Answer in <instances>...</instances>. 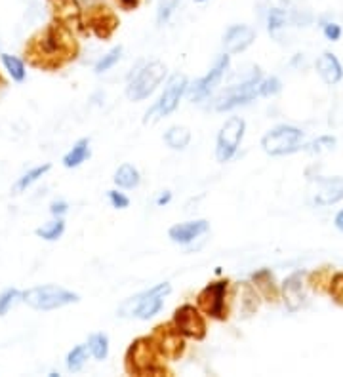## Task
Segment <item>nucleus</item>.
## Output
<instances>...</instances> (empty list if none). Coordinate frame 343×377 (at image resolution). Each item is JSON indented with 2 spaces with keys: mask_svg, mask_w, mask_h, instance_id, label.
Masks as SVG:
<instances>
[{
  "mask_svg": "<svg viewBox=\"0 0 343 377\" xmlns=\"http://www.w3.org/2000/svg\"><path fill=\"white\" fill-rule=\"evenodd\" d=\"M79 56L73 29L62 21H52L33 35L25 44V59L31 67L42 71H57Z\"/></svg>",
  "mask_w": 343,
  "mask_h": 377,
  "instance_id": "f257e3e1",
  "label": "nucleus"
},
{
  "mask_svg": "<svg viewBox=\"0 0 343 377\" xmlns=\"http://www.w3.org/2000/svg\"><path fill=\"white\" fill-rule=\"evenodd\" d=\"M158 359H161V352L156 351L151 337H137L136 341H132V345L126 351V373L137 377L166 376L168 370Z\"/></svg>",
  "mask_w": 343,
  "mask_h": 377,
  "instance_id": "f03ea898",
  "label": "nucleus"
},
{
  "mask_svg": "<svg viewBox=\"0 0 343 377\" xmlns=\"http://www.w3.org/2000/svg\"><path fill=\"white\" fill-rule=\"evenodd\" d=\"M172 292L168 282L156 284L153 288L145 289L141 294L126 299L119 309V316L122 318H139V321H149L155 314L163 311L164 297Z\"/></svg>",
  "mask_w": 343,
  "mask_h": 377,
  "instance_id": "7ed1b4c3",
  "label": "nucleus"
},
{
  "mask_svg": "<svg viewBox=\"0 0 343 377\" xmlns=\"http://www.w3.org/2000/svg\"><path fill=\"white\" fill-rule=\"evenodd\" d=\"M21 301L27 303L29 307L37 309V311H54V309L79 303L81 297L67 288H62L56 284H46V286H35V288L23 292Z\"/></svg>",
  "mask_w": 343,
  "mask_h": 377,
  "instance_id": "20e7f679",
  "label": "nucleus"
},
{
  "mask_svg": "<svg viewBox=\"0 0 343 377\" xmlns=\"http://www.w3.org/2000/svg\"><path fill=\"white\" fill-rule=\"evenodd\" d=\"M166 76V65L163 61L144 63L136 73L130 76V82L126 86V95L130 101H141L149 97L156 90V86L164 80Z\"/></svg>",
  "mask_w": 343,
  "mask_h": 377,
  "instance_id": "39448f33",
  "label": "nucleus"
},
{
  "mask_svg": "<svg viewBox=\"0 0 343 377\" xmlns=\"http://www.w3.org/2000/svg\"><path fill=\"white\" fill-rule=\"evenodd\" d=\"M303 132L296 126L281 124L262 138V149L271 157H284L303 149Z\"/></svg>",
  "mask_w": 343,
  "mask_h": 377,
  "instance_id": "423d86ee",
  "label": "nucleus"
},
{
  "mask_svg": "<svg viewBox=\"0 0 343 377\" xmlns=\"http://www.w3.org/2000/svg\"><path fill=\"white\" fill-rule=\"evenodd\" d=\"M246 132V122L240 116H231L227 120L218 133L216 141V158L218 162H229L238 151V145L243 141Z\"/></svg>",
  "mask_w": 343,
  "mask_h": 377,
  "instance_id": "0eeeda50",
  "label": "nucleus"
},
{
  "mask_svg": "<svg viewBox=\"0 0 343 377\" xmlns=\"http://www.w3.org/2000/svg\"><path fill=\"white\" fill-rule=\"evenodd\" d=\"M189 84H187V76L185 75H172L166 82V86H164V92L161 95V100L156 101L155 105L145 113V122L156 114V119H161V116H168L178 109L180 105V100L183 97V94L187 92Z\"/></svg>",
  "mask_w": 343,
  "mask_h": 377,
  "instance_id": "6e6552de",
  "label": "nucleus"
},
{
  "mask_svg": "<svg viewBox=\"0 0 343 377\" xmlns=\"http://www.w3.org/2000/svg\"><path fill=\"white\" fill-rule=\"evenodd\" d=\"M82 21L86 31H92L101 40L111 38L120 25L119 16L105 4H92L86 8V12L82 13Z\"/></svg>",
  "mask_w": 343,
  "mask_h": 377,
  "instance_id": "1a4fd4ad",
  "label": "nucleus"
},
{
  "mask_svg": "<svg viewBox=\"0 0 343 377\" xmlns=\"http://www.w3.org/2000/svg\"><path fill=\"white\" fill-rule=\"evenodd\" d=\"M227 280H218V282L208 284L206 288L200 289L197 296V305L200 313L210 316L214 321H225L227 318V307H225V297H227Z\"/></svg>",
  "mask_w": 343,
  "mask_h": 377,
  "instance_id": "9d476101",
  "label": "nucleus"
},
{
  "mask_svg": "<svg viewBox=\"0 0 343 377\" xmlns=\"http://www.w3.org/2000/svg\"><path fill=\"white\" fill-rule=\"evenodd\" d=\"M260 82H262V75L260 71H256V75H252L248 80L235 84L231 88L223 92L216 101V111H231V109L244 105L248 101L256 100L260 95Z\"/></svg>",
  "mask_w": 343,
  "mask_h": 377,
  "instance_id": "9b49d317",
  "label": "nucleus"
},
{
  "mask_svg": "<svg viewBox=\"0 0 343 377\" xmlns=\"http://www.w3.org/2000/svg\"><path fill=\"white\" fill-rule=\"evenodd\" d=\"M172 324L178 328V332L183 337H191V340L202 341L206 337V321L204 316L200 314V309L185 303L174 311L172 316Z\"/></svg>",
  "mask_w": 343,
  "mask_h": 377,
  "instance_id": "f8f14e48",
  "label": "nucleus"
},
{
  "mask_svg": "<svg viewBox=\"0 0 343 377\" xmlns=\"http://www.w3.org/2000/svg\"><path fill=\"white\" fill-rule=\"evenodd\" d=\"M149 337L155 343L156 351L161 352L163 359L178 360L183 354V351H185L183 335L178 332V328L174 324H161V326H156Z\"/></svg>",
  "mask_w": 343,
  "mask_h": 377,
  "instance_id": "ddd939ff",
  "label": "nucleus"
},
{
  "mask_svg": "<svg viewBox=\"0 0 343 377\" xmlns=\"http://www.w3.org/2000/svg\"><path fill=\"white\" fill-rule=\"evenodd\" d=\"M229 69V54H223L219 56L214 63V67L208 73H206L202 78L194 82L193 86H189V100L191 101H202L206 100L208 95L212 94L214 88L218 86L221 78H223L225 71Z\"/></svg>",
  "mask_w": 343,
  "mask_h": 377,
  "instance_id": "4468645a",
  "label": "nucleus"
},
{
  "mask_svg": "<svg viewBox=\"0 0 343 377\" xmlns=\"http://www.w3.org/2000/svg\"><path fill=\"white\" fill-rule=\"evenodd\" d=\"M313 202L317 206H332L343 201V177H320L313 179Z\"/></svg>",
  "mask_w": 343,
  "mask_h": 377,
  "instance_id": "2eb2a0df",
  "label": "nucleus"
},
{
  "mask_svg": "<svg viewBox=\"0 0 343 377\" xmlns=\"http://www.w3.org/2000/svg\"><path fill=\"white\" fill-rule=\"evenodd\" d=\"M46 2H48V8L56 21H62L71 29H79L86 35L88 31L82 21V8L79 0H46Z\"/></svg>",
  "mask_w": 343,
  "mask_h": 377,
  "instance_id": "dca6fc26",
  "label": "nucleus"
},
{
  "mask_svg": "<svg viewBox=\"0 0 343 377\" xmlns=\"http://www.w3.org/2000/svg\"><path fill=\"white\" fill-rule=\"evenodd\" d=\"M306 270H296L282 282V297L290 313H298L306 301Z\"/></svg>",
  "mask_w": 343,
  "mask_h": 377,
  "instance_id": "f3484780",
  "label": "nucleus"
},
{
  "mask_svg": "<svg viewBox=\"0 0 343 377\" xmlns=\"http://www.w3.org/2000/svg\"><path fill=\"white\" fill-rule=\"evenodd\" d=\"M256 40V31L248 25H233L227 29L223 37V48L225 54H240L246 48L252 46V42Z\"/></svg>",
  "mask_w": 343,
  "mask_h": 377,
  "instance_id": "a211bd4d",
  "label": "nucleus"
},
{
  "mask_svg": "<svg viewBox=\"0 0 343 377\" xmlns=\"http://www.w3.org/2000/svg\"><path fill=\"white\" fill-rule=\"evenodd\" d=\"M208 229H210V223H208V221L194 220V221H187V223L174 225L168 231V237L172 242H175V244H191L193 240H197L199 237L208 233Z\"/></svg>",
  "mask_w": 343,
  "mask_h": 377,
  "instance_id": "6ab92c4d",
  "label": "nucleus"
},
{
  "mask_svg": "<svg viewBox=\"0 0 343 377\" xmlns=\"http://www.w3.org/2000/svg\"><path fill=\"white\" fill-rule=\"evenodd\" d=\"M317 73L318 76L326 82V84H337V82H342L343 78V67L339 59H337L332 52H325L322 56L317 59Z\"/></svg>",
  "mask_w": 343,
  "mask_h": 377,
  "instance_id": "aec40b11",
  "label": "nucleus"
},
{
  "mask_svg": "<svg viewBox=\"0 0 343 377\" xmlns=\"http://www.w3.org/2000/svg\"><path fill=\"white\" fill-rule=\"evenodd\" d=\"M252 282L257 294H262L265 301L274 303L279 299V286L274 282V275L269 269H260L252 275Z\"/></svg>",
  "mask_w": 343,
  "mask_h": 377,
  "instance_id": "412c9836",
  "label": "nucleus"
},
{
  "mask_svg": "<svg viewBox=\"0 0 343 377\" xmlns=\"http://www.w3.org/2000/svg\"><path fill=\"white\" fill-rule=\"evenodd\" d=\"M86 158H90V139L82 138L73 145V149L63 157L62 162L65 168H79L82 162H86Z\"/></svg>",
  "mask_w": 343,
  "mask_h": 377,
  "instance_id": "4be33fe9",
  "label": "nucleus"
},
{
  "mask_svg": "<svg viewBox=\"0 0 343 377\" xmlns=\"http://www.w3.org/2000/svg\"><path fill=\"white\" fill-rule=\"evenodd\" d=\"M164 141H166L170 149L183 151L189 145V141H191V132L185 126H172V128H168V132L164 133Z\"/></svg>",
  "mask_w": 343,
  "mask_h": 377,
  "instance_id": "5701e85b",
  "label": "nucleus"
},
{
  "mask_svg": "<svg viewBox=\"0 0 343 377\" xmlns=\"http://www.w3.org/2000/svg\"><path fill=\"white\" fill-rule=\"evenodd\" d=\"M50 170H52V164H42V166H37V168L29 170L27 174H23V176L19 177L18 181H16V185H13V193H16V195H19V193L27 191V188L31 187L33 183L38 181V179H40L44 174H48Z\"/></svg>",
  "mask_w": 343,
  "mask_h": 377,
  "instance_id": "b1692460",
  "label": "nucleus"
},
{
  "mask_svg": "<svg viewBox=\"0 0 343 377\" xmlns=\"http://www.w3.org/2000/svg\"><path fill=\"white\" fill-rule=\"evenodd\" d=\"M332 269L330 267H320V269L313 270L309 275V288L315 289L317 294H328V288H330L332 280Z\"/></svg>",
  "mask_w": 343,
  "mask_h": 377,
  "instance_id": "393cba45",
  "label": "nucleus"
},
{
  "mask_svg": "<svg viewBox=\"0 0 343 377\" xmlns=\"http://www.w3.org/2000/svg\"><path fill=\"white\" fill-rule=\"evenodd\" d=\"M112 181L122 188H134L139 185V172L132 164H122L112 177Z\"/></svg>",
  "mask_w": 343,
  "mask_h": 377,
  "instance_id": "a878e982",
  "label": "nucleus"
},
{
  "mask_svg": "<svg viewBox=\"0 0 343 377\" xmlns=\"http://www.w3.org/2000/svg\"><path fill=\"white\" fill-rule=\"evenodd\" d=\"M88 349L95 360H105L109 357V337L105 333H92L88 337Z\"/></svg>",
  "mask_w": 343,
  "mask_h": 377,
  "instance_id": "bb28decb",
  "label": "nucleus"
},
{
  "mask_svg": "<svg viewBox=\"0 0 343 377\" xmlns=\"http://www.w3.org/2000/svg\"><path fill=\"white\" fill-rule=\"evenodd\" d=\"M0 59H2V65L6 67L8 75L12 76V80L23 82L27 76L25 63L21 61L19 57L10 56V54H0Z\"/></svg>",
  "mask_w": 343,
  "mask_h": 377,
  "instance_id": "cd10ccee",
  "label": "nucleus"
},
{
  "mask_svg": "<svg viewBox=\"0 0 343 377\" xmlns=\"http://www.w3.org/2000/svg\"><path fill=\"white\" fill-rule=\"evenodd\" d=\"M288 23V12L286 8L282 6H271L267 12V29L271 35H277L282 27Z\"/></svg>",
  "mask_w": 343,
  "mask_h": 377,
  "instance_id": "c85d7f7f",
  "label": "nucleus"
},
{
  "mask_svg": "<svg viewBox=\"0 0 343 377\" xmlns=\"http://www.w3.org/2000/svg\"><path fill=\"white\" fill-rule=\"evenodd\" d=\"M88 352H90L88 345L73 347V351L69 352L67 360H65V364H67V370L73 371V373H75V371H81L82 368H84V364H86Z\"/></svg>",
  "mask_w": 343,
  "mask_h": 377,
  "instance_id": "c756f323",
  "label": "nucleus"
},
{
  "mask_svg": "<svg viewBox=\"0 0 343 377\" xmlns=\"http://www.w3.org/2000/svg\"><path fill=\"white\" fill-rule=\"evenodd\" d=\"M65 233V221L62 220V217H57V220L50 221V223H46V225L38 227L37 231H35V234L37 237H40V239L44 240H57L62 234Z\"/></svg>",
  "mask_w": 343,
  "mask_h": 377,
  "instance_id": "7c9ffc66",
  "label": "nucleus"
},
{
  "mask_svg": "<svg viewBox=\"0 0 343 377\" xmlns=\"http://www.w3.org/2000/svg\"><path fill=\"white\" fill-rule=\"evenodd\" d=\"M120 57H122V46H115L112 50L107 52L105 56L95 63V75H101V73H107L109 69H112V67L120 61Z\"/></svg>",
  "mask_w": 343,
  "mask_h": 377,
  "instance_id": "2f4dec72",
  "label": "nucleus"
},
{
  "mask_svg": "<svg viewBox=\"0 0 343 377\" xmlns=\"http://www.w3.org/2000/svg\"><path fill=\"white\" fill-rule=\"evenodd\" d=\"M181 0H158V6H156V23L164 25L168 23L172 13L175 12V8L180 4Z\"/></svg>",
  "mask_w": 343,
  "mask_h": 377,
  "instance_id": "473e14b6",
  "label": "nucleus"
},
{
  "mask_svg": "<svg viewBox=\"0 0 343 377\" xmlns=\"http://www.w3.org/2000/svg\"><path fill=\"white\" fill-rule=\"evenodd\" d=\"M328 294H330L332 301L343 307V270H337V273L332 275Z\"/></svg>",
  "mask_w": 343,
  "mask_h": 377,
  "instance_id": "72a5a7b5",
  "label": "nucleus"
},
{
  "mask_svg": "<svg viewBox=\"0 0 343 377\" xmlns=\"http://www.w3.org/2000/svg\"><path fill=\"white\" fill-rule=\"evenodd\" d=\"M334 145H336V138H332V136H322V138L315 139L311 143H307L303 149L307 152H311V155H318V152H325L334 149Z\"/></svg>",
  "mask_w": 343,
  "mask_h": 377,
  "instance_id": "f704fd0d",
  "label": "nucleus"
},
{
  "mask_svg": "<svg viewBox=\"0 0 343 377\" xmlns=\"http://www.w3.org/2000/svg\"><path fill=\"white\" fill-rule=\"evenodd\" d=\"M19 299H21V292H19V289L16 288L4 289V292L0 294V316H4V314H6Z\"/></svg>",
  "mask_w": 343,
  "mask_h": 377,
  "instance_id": "c9c22d12",
  "label": "nucleus"
},
{
  "mask_svg": "<svg viewBox=\"0 0 343 377\" xmlns=\"http://www.w3.org/2000/svg\"><path fill=\"white\" fill-rule=\"evenodd\" d=\"M282 90L281 80L277 76H269L265 80L260 82V95L262 97H269V95H277Z\"/></svg>",
  "mask_w": 343,
  "mask_h": 377,
  "instance_id": "e433bc0d",
  "label": "nucleus"
},
{
  "mask_svg": "<svg viewBox=\"0 0 343 377\" xmlns=\"http://www.w3.org/2000/svg\"><path fill=\"white\" fill-rule=\"evenodd\" d=\"M243 307H244V313H252V311H257L256 288H252V286H244Z\"/></svg>",
  "mask_w": 343,
  "mask_h": 377,
  "instance_id": "4c0bfd02",
  "label": "nucleus"
},
{
  "mask_svg": "<svg viewBox=\"0 0 343 377\" xmlns=\"http://www.w3.org/2000/svg\"><path fill=\"white\" fill-rule=\"evenodd\" d=\"M107 196H109V202H111L112 208L124 210V208L130 206V198H128L124 193H119V191H109V193H107Z\"/></svg>",
  "mask_w": 343,
  "mask_h": 377,
  "instance_id": "58836bf2",
  "label": "nucleus"
},
{
  "mask_svg": "<svg viewBox=\"0 0 343 377\" xmlns=\"http://www.w3.org/2000/svg\"><path fill=\"white\" fill-rule=\"evenodd\" d=\"M322 32H325V37L332 42H336L342 38V27L337 25V23H325L322 25Z\"/></svg>",
  "mask_w": 343,
  "mask_h": 377,
  "instance_id": "ea45409f",
  "label": "nucleus"
},
{
  "mask_svg": "<svg viewBox=\"0 0 343 377\" xmlns=\"http://www.w3.org/2000/svg\"><path fill=\"white\" fill-rule=\"evenodd\" d=\"M67 212H69V204L65 201H56L50 204V214L54 215V217H62V215H65Z\"/></svg>",
  "mask_w": 343,
  "mask_h": 377,
  "instance_id": "a19ab883",
  "label": "nucleus"
},
{
  "mask_svg": "<svg viewBox=\"0 0 343 377\" xmlns=\"http://www.w3.org/2000/svg\"><path fill=\"white\" fill-rule=\"evenodd\" d=\"M117 4L126 12H132V10H136L139 6V0H117Z\"/></svg>",
  "mask_w": 343,
  "mask_h": 377,
  "instance_id": "79ce46f5",
  "label": "nucleus"
},
{
  "mask_svg": "<svg viewBox=\"0 0 343 377\" xmlns=\"http://www.w3.org/2000/svg\"><path fill=\"white\" fill-rule=\"evenodd\" d=\"M170 201H172V193H170V191H164L163 195L156 198V204H158V206H166Z\"/></svg>",
  "mask_w": 343,
  "mask_h": 377,
  "instance_id": "37998d69",
  "label": "nucleus"
},
{
  "mask_svg": "<svg viewBox=\"0 0 343 377\" xmlns=\"http://www.w3.org/2000/svg\"><path fill=\"white\" fill-rule=\"evenodd\" d=\"M334 225H336L337 231H342V233H343V210H342V212H337L336 220H334Z\"/></svg>",
  "mask_w": 343,
  "mask_h": 377,
  "instance_id": "c03bdc74",
  "label": "nucleus"
},
{
  "mask_svg": "<svg viewBox=\"0 0 343 377\" xmlns=\"http://www.w3.org/2000/svg\"><path fill=\"white\" fill-rule=\"evenodd\" d=\"M194 2H206V0H194Z\"/></svg>",
  "mask_w": 343,
  "mask_h": 377,
  "instance_id": "a18cd8bd",
  "label": "nucleus"
}]
</instances>
